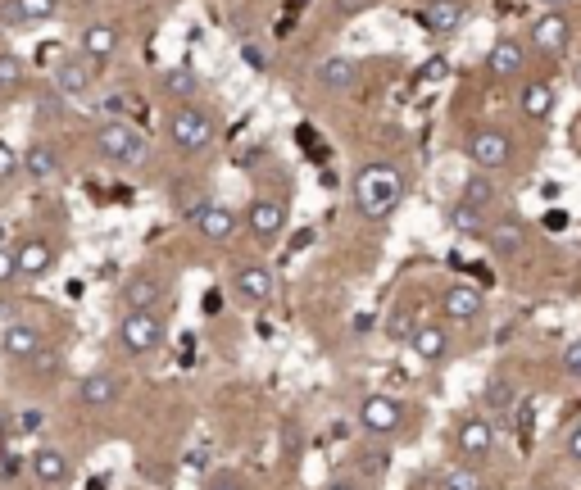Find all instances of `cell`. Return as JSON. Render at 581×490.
<instances>
[{
  "label": "cell",
  "mask_w": 581,
  "mask_h": 490,
  "mask_svg": "<svg viewBox=\"0 0 581 490\" xmlns=\"http://www.w3.org/2000/svg\"><path fill=\"white\" fill-rule=\"evenodd\" d=\"M441 490H482V477H477L473 463H450L441 472Z\"/></svg>",
  "instance_id": "obj_29"
},
{
  "label": "cell",
  "mask_w": 581,
  "mask_h": 490,
  "mask_svg": "<svg viewBox=\"0 0 581 490\" xmlns=\"http://www.w3.org/2000/svg\"><path fill=\"white\" fill-rule=\"evenodd\" d=\"M441 309L450 323H473V318H482V291L477 286H445L441 295Z\"/></svg>",
  "instance_id": "obj_16"
},
{
  "label": "cell",
  "mask_w": 581,
  "mask_h": 490,
  "mask_svg": "<svg viewBox=\"0 0 581 490\" xmlns=\"http://www.w3.org/2000/svg\"><path fill=\"white\" fill-rule=\"evenodd\" d=\"M96 150L109 159V164H123V168H137L146 159V137H141L132 123L123 118H109L96 128Z\"/></svg>",
  "instance_id": "obj_3"
},
{
  "label": "cell",
  "mask_w": 581,
  "mask_h": 490,
  "mask_svg": "<svg viewBox=\"0 0 581 490\" xmlns=\"http://www.w3.org/2000/svg\"><path fill=\"white\" fill-rule=\"evenodd\" d=\"M55 5H60V0H10V5H5V23L19 32L41 28V23L55 19Z\"/></svg>",
  "instance_id": "obj_20"
},
{
  "label": "cell",
  "mask_w": 581,
  "mask_h": 490,
  "mask_svg": "<svg viewBox=\"0 0 581 490\" xmlns=\"http://www.w3.org/2000/svg\"><path fill=\"white\" fill-rule=\"evenodd\" d=\"M114 50H119V32L109 28V23H91V28L82 32V55H87L91 64H109Z\"/></svg>",
  "instance_id": "obj_24"
},
{
  "label": "cell",
  "mask_w": 581,
  "mask_h": 490,
  "mask_svg": "<svg viewBox=\"0 0 581 490\" xmlns=\"http://www.w3.org/2000/svg\"><path fill=\"white\" fill-rule=\"evenodd\" d=\"M404 200V177L395 173L391 164H368L359 168L355 177V209L368 218V223H382L400 209Z\"/></svg>",
  "instance_id": "obj_1"
},
{
  "label": "cell",
  "mask_w": 581,
  "mask_h": 490,
  "mask_svg": "<svg viewBox=\"0 0 581 490\" xmlns=\"http://www.w3.org/2000/svg\"><path fill=\"white\" fill-rule=\"evenodd\" d=\"M14 259H19V277H28V282H41V277L55 268V245L41 241V236H32V241H23L19 250H14Z\"/></svg>",
  "instance_id": "obj_15"
},
{
  "label": "cell",
  "mask_w": 581,
  "mask_h": 490,
  "mask_svg": "<svg viewBox=\"0 0 581 490\" xmlns=\"http://www.w3.org/2000/svg\"><path fill=\"white\" fill-rule=\"evenodd\" d=\"M205 490H246V486H241L237 477H209V481H205Z\"/></svg>",
  "instance_id": "obj_39"
},
{
  "label": "cell",
  "mask_w": 581,
  "mask_h": 490,
  "mask_svg": "<svg viewBox=\"0 0 581 490\" xmlns=\"http://www.w3.org/2000/svg\"><path fill=\"white\" fill-rule=\"evenodd\" d=\"M513 404H518V382L504 373H495L491 382H486V409L491 413H509Z\"/></svg>",
  "instance_id": "obj_28"
},
{
  "label": "cell",
  "mask_w": 581,
  "mask_h": 490,
  "mask_svg": "<svg viewBox=\"0 0 581 490\" xmlns=\"http://www.w3.org/2000/svg\"><path fill=\"white\" fill-rule=\"evenodd\" d=\"M486 69H491V78H500V82L518 78V73L527 69V50H522V41H513V37L495 41L491 55H486Z\"/></svg>",
  "instance_id": "obj_17"
},
{
  "label": "cell",
  "mask_w": 581,
  "mask_h": 490,
  "mask_svg": "<svg viewBox=\"0 0 581 490\" xmlns=\"http://www.w3.org/2000/svg\"><path fill=\"white\" fill-rule=\"evenodd\" d=\"M568 454L581 463V427H572V432H568Z\"/></svg>",
  "instance_id": "obj_41"
},
{
  "label": "cell",
  "mask_w": 581,
  "mask_h": 490,
  "mask_svg": "<svg viewBox=\"0 0 581 490\" xmlns=\"http://www.w3.org/2000/svg\"><path fill=\"white\" fill-rule=\"evenodd\" d=\"M91 82H96V64H91L87 55H64V59H55V69H50V87L60 91V96H69V100H82L91 91Z\"/></svg>",
  "instance_id": "obj_5"
},
{
  "label": "cell",
  "mask_w": 581,
  "mask_h": 490,
  "mask_svg": "<svg viewBox=\"0 0 581 490\" xmlns=\"http://www.w3.org/2000/svg\"><path fill=\"white\" fill-rule=\"evenodd\" d=\"M545 10H563V5H568V0H541Z\"/></svg>",
  "instance_id": "obj_42"
},
{
  "label": "cell",
  "mask_w": 581,
  "mask_h": 490,
  "mask_svg": "<svg viewBox=\"0 0 581 490\" xmlns=\"http://www.w3.org/2000/svg\"><path fill=\"white\" fill-rule=\"evenodd\" d=\"M32 477L41 481L46 490H60L64 481L73 477V463H69V454L60 450V445H41L37 454H32Z\"/></svg>",
  "instance_id": "obj_13"
},
{
  "label": "cell",
  "mask_w": 581,
  "mask_h": 490,
  "mask_svg": "<svg viewBox=\"0 0 581 490\" xmlns=\"http://www.w3.org/2000/svg\"><path fill=\"white\" fill-rule=\"evenodd\" d=\"M164 91H168V96H178V100H191V96H196V73H191V69H168L164 73Z\"/></svg>",
  "instance_id": "obj_30"
},
{
  "label": "cell",
  "mask_w": 581,
  "mask_h": 490,
  "mask_svg": "<svg viewBox=\"0 0 581 490\" xmlns=\"http://www.w3.org/2000/svg\"><path fill=\"white\" fill-rule=\"evenodd\" d=\"M468 159H473V168H482V173H500V168H509V159H513V141L495 128H482V132H473V141H468Z\"/></svg>",
  "instance_id": "obj_6"
},
{
  "label": "cell",
  "mask_w": 581,
  "mask_h": 490,
  "mask_svg": "<svg viewBox=\"0 0 581 490\" xmlns=\"http://www.w3.org/2000/svg\"><path fill=\"white\" fill-rule=\"evenodd\" d=\"M563 368H568V373H572V377H577V382H581V341L563 350Z\"/></svg>",
  "instance_id": "obj_36"
},
{
  "label": "cell",
  "mask_w": 581,
  "mask_h": 490,
  "mask_svg": "<svg viewBox=\"0 0 581 490\" xmlns=\"http://www.w3.org/2000/svg\"><path fill=\"white\" fill-rule=\"evenodd\" d=\"M463 200H473V205H491V200H495V187L486 182V177H473V182L463 187Z\"/></svg>",
  "instance_id": "obj_33"
},
{
  "label": "cell",
  "mask_w": 581,
  "mask_h": 490,
  "mask_svg": "<svg viewBox=\"0 0 581 490\" xmlns=\"http://www.w3.org/2000/svg\"><path fill=\"white\" fill-rule=\"evenodd\" d=\"M246 227L255 232V241H259V245H273L277 236H282V227H286V205H282V200H268V196L250 200V209H246Z\"/></svg>",
  "instance_id": "obj_8"
},
{
  "label": "cell",
  "mask_w": 581,
  "mask_h": 490,
  "mask_svg": "<svg viewBox=\"0 0 581 490\" xmlns=\"http://www.w3.org/2000/svg\"><path fill=\"white\" fill-rule=\"evenodd\" d=\"M391 332H395V336H404V341H409V336H414V318H409V314H395Z\"/></svg>",
  "instance_id": "obj_38"
},
{
  "label": "cell",
  "mask_w": 581,
  "mask_h": 490,
  "mask_svg": "<svg viewBox=\"0 0 581 490\" xmlns=\"http://www.w3.org/2000/svg\"><path fill=\"white\" fill-rule=\"evenodd\" d=\"M359 422H364V432H373V436H391L404 427V404L395 400V395H364Z\"/></svg>",
  "instance_id": "obj_7"
},
{
  "label": "cell",
  "mask_w": 581,
  "mask_h": 490,
  "mask_svg": "<svg viewBox=\"0 0 581 490\" xmlns=\"http://www.w3.org/2000/svg\"><path fill=\"white\" fill-rule=\"evenodd\" d=\"M14 173H19V155H14V146H5V141H0V187H5Z\"/></svg>",
  "instance_id": "obj_34"
},
{
  "label": "cell",
  "mask_w": 581,
  "mask_h": 490,
  "mask_svg": "<svg viewBox=\"0 0 581 490\" xmlns=\"http://www.w3.org/2000/svg\"><path fill=\"white\" fill-rule=\"evenodd\" d=\"M486 241H491V255L495 259H513L522 250V227L518 223H491Z\"/></svg>",
  "instance_id": "obj_27"
},
{
  "label": "cell",
  "mask_w": 581,
  "mask_h": 490,
  "mask_svg": "<svg viewBox=\"0 0 581 490\" xmlns=\"http://www.w3.org/2000/svg\"><path fill=\"white\" fill-rule=\"evenodd\" d=\"M164 336H168V327L155 309H128L119 323V345L128 354H155L164 345Z\"/></svg>",
  "instance_id": "obj_4"
},
{
  "label": "cell",
  "mask_w": 581,
  "mask_h": 490,
  "mask_svg": "<svg viewBox=\"0 0 581 490\" xmlns=\"http://www.w3.org/2000/svg\"><path fill=\"white\" fill-rule=\"evenodd\" d=\"M232 291H237V300L241 304H264V300H273V273H268V264H237V273H232Z\"/></svg>",
  "instance_id": "obj_9"
},
{
  "label": "cell",
  "mask_w": 581,
  "mask_h": 490,
  "mask_svg": "<svg viewBox=\"0 0 581 490\" xmlns=\"http://www.w3.org/2000/svg\"><path fill=\"white\" fill-rule=\"evenodd\" d=\"M23 82V59L14 50H0V91H10Z\"/></svg>",
  "instance_id": "obj_31"
},
{
  "label": "cell",
  "mask_w": 581,
  "mask_h": 490,
  "mask_svg": "<svg viewBox=\"0 0 581 490\" xmlns=\"http://www.w3.org/2000/svg\"><path fill=\"white\" fill-rule=\"evenodd\" d=\"M14 277H19V259H14V250L0 245V282H14Z\"/></svg>",
  "instance_id": "obj_35"
},
{
  "label": "cell",
  "mask_w": 581,
  "mask_h": 490,
  "mask_svg": "<svg viewBox=\"0 0 581 490\" xmlns=\"http://www.w3.org/2000/svg\"><path fill=\"white\" fill-rule=\"evenodd\" d=\"M191 223L200 227V236H205V241H218V245H227L232 236H237V214H232V209H223V205H214V200H209V205L200 209Z\"/></svg>",
  "instance_id": "obj_19"
},
{
  "label": "cell",
  "mask_w": 581,
  "mask_h": 490,
  "mask_svg": "<svg viewBox=\"0 0 581 490\" xmlns=\"http://www.w3.org/2000/svg\"><path fill=\"white\" fill-rule=\"evenodd\" d=\"M168 137H173V146H178L182 155H200V150L214 146L218 128L200 105H178L168 114Z\"/></svg>",
  "instance_id": "obj_2"
},
{
  "label": "cell",
  "mask_w": 581,
  "mask_h": 490,
  "mask_svg": "<svg viewBox=\"0 0 581 490\" xmlns=\"http://www.w3.org/2000/svg\"><path fill=\"white\" fill-rule=\"evenodd\" d=\"M23 164H28V173L32 177H55L60 173V164H55V159H50V150H28V159H23Z\"/></svg>",
  "instance_id": "obj_32"
},
{
  "label": "cell",
  "mask_w": 581,
  "mask_h": 490,
  "mask_svg": "<svg viewBox=\"0 0 581 490\" xmlns=\"http://www.w3.org/2000/svg\"><path fill=\"white\" fill-rule=\"evenodd\" d=\"M454 445H459V454L468 463H482L495 450V427L486 418H463L459 432H454Z\"/></svg>",
  "instance_id": "obj_10"
},
{
  "label": "cell",
  "mask_w": 581,
  "mask_h": 490,
  "mask_svg": "<svg viewBox=\"0 0 581 490\" xmlns=\"http://www.w3.org/2000/svg\"><path fill=\"white\" fill-rule=\"evenodd\" d=\"M463 19H468L463 0H432V5L423 10L427 32H436V37H450V32H459V28H463Z\"/></svg>",
  "instance_id": "obj_21"
},
{
  "label": "cell",
  "mask_w": 581,
  "mask_h": 490,
  "mask_svg": "<svg viewBox=\"0 0 581 490\" xmlns=\"http://www.w3.org/2000/svg\"><path fill=\"white\" fill-rule=\"evenodd\" d=\"M41 345H46V336H41L32 323H10L5 332H0V354H5V359H14V363L37 359Z\"/></svg>",
  "instance_id": "obj_12"
},
{
  "label": "cell",
  "mask_w": 581,
  "mask_h": 490,
  "mask_svg": "<svg viewBox=\"0 0 581 490\" xmlns=\"http://www.w3.org/2000/svg\"><path fill=\"white\" fill-rule=\"evenodd\" d=\"M568 19H563L559 10H545L541 19L532 23V46L536 50H545V55H563V50H568Z\"/></svg>",
  "instance_id": "obj_14"
},
{
  "label": "cell",
  "mask_w": 581,
  "mask_h": 490,
  "mask_svg": "<svg viewBox=\"0 0 581 490\" xmlns=\"http://www.w3.org/2000/svg\"><path fill=\"white\" fill-rule=\"evenodd\" d=\"M159 300H164V282H159L155 273H137L123 286V304H128V309H155Z\"/></svg>",
  "instance_id": "obj_23"
},
{
  "label": "cell",
  "mask_w": 581,
  "mask_h": 490,
  "mask_svg": "<svg viewBox=\"0 0 581 490\" xmlns=\"http://www.w3.org/2000/svg\"><path fill=\"white\" fill-rule=\"evenodd\" d=\"M332 5H336V14H345V19H350V14L368 10V5H373V0H332Z\"/></svg>",
  "instance_id": "obj_37"
},
{
  "label": "cell",
  "mask_w": 581,
  "mask_h": 490,
  "mask_svg": "<svg viewBox=\"0 0 581 490\" xmlns=\"http://www.w3.org/2000/svg\"><path fill=\"white\" fill-rule=\"evenodd\" d=\"M450 227H454L459 236H486V232H491V214H486V205L459 200V205L450 209Z\"/></svg>",
  "instance_id": "obj_25"
},
{
  "label": "cell",
  "mask_w": 581,
  "mask_h": 490,
  "mask_svg": "<svg viewBox=\"0 0 581 490\" xmlns=\"http://www.w3.org/2000/svg\"><path fill=\"white\" fill-rule=\"evenodd\" d=\"M323 490H364V486H359L355 477H336V481H327Z\"/></svg>",
  "instance_id": "obj_40"
},
{
  "label": "cell",
  "mask_w": 581,
  "mask_h": 490,
  "mask_svg": "<svg viewBox=\"0 0 581 490\" xmlns=\"http://www.w3.org/2000/svg\"><path fill=\"white\" fill-rule=\"evenodd\" d=\"M522 114L527 118H550L554 114V82L536 78L522 87Z\"/></svg>",
  "instance_id": "obj_26"
},
{
  "label": "cell",
  "mask_w": 581,
  "mask_h": 490,
  "mask_svg": "<svg viewBox=\"0 0 581 490\" xmlns=\"http://www.w3.org/2000/svg\"><path fill=\"white\" fill-rule=\"evenodd\" d=\"M359 78H364V69H359L355 59H345V55H332V59H323L314 69V82L323 91H336V96H345V91H355L359 87Z\"/></svg>",
  "instance_id": "obj_11"
},
{
  "label": "cell",
  "mask_w": 581,
  "mask_h": 490,
  "mask_svg": "<svg viewBox=\"0 0 581 490\" xmlns=\"http://www.w3.org/2000/svg\"><path fill=\"white\" fill-rule=\"evenodd\" d=\"M409 345H414L418 359L441 363L445 354H450V332H445V327H436V323H418L414 336H409Z\"/></svg>",
  "instance_id": "obj_22"
},
{
  "label": "cell",
  "mask_w": 581,
  "mask_h": 490,
  "mask_svg": "<svg viewBox=\"0 0 581 490\" xmlns=\"http://www.w3.org/2000/svg\"><path fill=\"white\" fill-rule=\"evenodd\" d=\"M119 395H123V377H114V373H91L78 382V400L87 409H109Z\"/></svg>",
  "instance_id": "obj_18"
}]
</instances>
